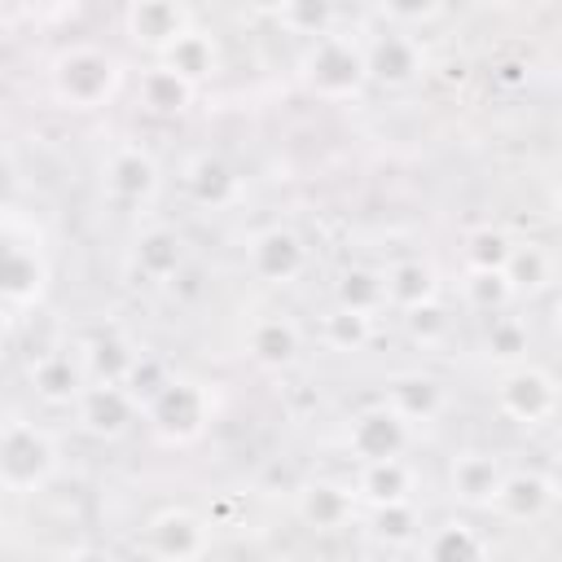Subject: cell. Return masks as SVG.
Wrapping results in <instances>:
<instances>
[{
	"mask_svg": "<svg viewBox=\"0 0 562 562\" xmlns=\"http://www.w3.org/2000/svg\"><path fill=\"white\" fill-rule=\"evenodd\" d=\"M119 88V61L101 48H66L53 61V92L57 101H66L70 110H92L101 101H110Z\"/></svg>",
	"mask_w": 562,
	"mask_h": 562,
	"instance_id": "cell-1",
	"label": "cell"
},
{
	"mask_svg": "<svg viewBox=\"0 0 562 562\" xmlns=\"http://www.w3.org/2000/svg\"><path fill=\"white\" fill-rule=\"evenodd\" d=\"M57 470V448L53 439L31 426V422H9L0 430V483L18 496L44 487Z\"/></svg>",
	"mask_w": 562,
	"mask_h": 562,
	"instance_id": "cell-2",
	"label": "cell"
},
{
	"mask_svg": "<svg viewBox=\"0 0 562 562\" xmlns=\"http://www.w3.org/2000/svg\"><path fill=\"white\" fill-rule=\"evenodd\" d=\"M303 75L312 83V92L329 97V101H342V97H356L360 83L369 79L364 75V48H356L351 40L342 35H316L307 61H303Z\"/></svg>",
	"mask_w": 562,
	"mask_h": 562,
	"instance_id": "cell-3",
	"label": "cell"
},
{
	"mask_svg": "<svg viewBox=\"0 0 562 562\" xmlns=\"http://www.w3.org/2000/svg\"><path fill=\"white\" fill-rule=\"evenodd\" d=\"M206 408H211V404H206V391H202L198 382H189V378H167V386L145 404L154 430H158L162 439H176V443L202 435Z\"/></svg>",
	"mask_w": 562,
	"mask_h": 562,
	"instance_id": "cell-4",
	"label": "cell"
},
{
	"mask_svg": "<svg viewBox=\"0 0 562 562\" xmlns=\"http://www.w3.org/2000/svg\"><path fill=\"white\" fill-rule=\"evenodd\" d=\"M75 400H79V422H83L92 435H105V439L123 435L127 422H132L136 408H140V404L132 400V391H127L119 378L92 382V386H83Z\"/></svg>",
	"mask_w": 562,
	"mask_h": 562,
	"instance_id": "cell-5",
	"label": "cell"
},
{
	"mask_svg": "<svg viewBox=\"0 0 562 562\" xmlns=\"http://www.w3.org/2000/svg\"><path fill=\"white\" fill-rule=\"evenodd\" d=\"M404 443H408V422H404L395 408H386V404L364 408V413L351 422V430H347V448L356 452V461L400 457Z\"/></svg>",
	"mask_w": 562,
	"mask_h": 562,
	"instance_id": "cell-6",
	"label": "cell"
},
{
	"mask_svg": "<svg viewBox=\"0 0 562 562\" xmlns=\"http://www.w3.org/2000/svg\"><path fill=\"white\" fill-rule=\"evenodd\" d=\"M501 408H505L514 422H522V426H540V422H549L553 408H558V386H553V378L540 373V369H518V373H509V378L501 382Z\"/></svg>",
	"mask_w": 562,
	"mask_h": 562,
	"instance_id": "cell-7",
	"label": "cell"
},
{
	"mask_svg": "<svg viewBox=\"0 0 562 562\" xmlns=\"http://www.w3.org/2000/svg\"><path fill=\"white\" fill-rule=\"evenodd\" d=\"M303 259H307L303 255V241L290 228H268V233H259L250 241V268H255V277H263L272 285L294 281L303 272Z\"/></svg>",
	"mask_w": 562,
	"mask_h": 562,
	"instance_id": "cell-8",
	"label": "cell"
},
{
	"mask_svg": "<svg viewBox=\"0 0 562 562\" xmlns=\"http://www.w3.org/2000/svg\"><path fill=\"white\" fill-rule=\"evenodd\" d=\"M206 544H211L206 522L198 514H189V509H167L149 527V549L158 558H202Z\"/></svg>",
	"mask_w": 562,
	"mask_h": 562,
	"instance_id": "cell-9",
	"label": "cell"
},
{
	"mask_svg": "<svg viewBox=\"0 0 562 562\" xmlns=\"http://www.w3.org/2000/svg\"><path fill=\"white\" fill-rule=\"evenodd\" d=\"M184 26H189V22H184V9H180L176 0H132V9H127V31H132V40L145 44V48H158V53H162Z\"/></svg>",
	"mask_w": 562,
	"mask_h": 562,
	"instance_id": "cell-10",
	"label": "cell"
},
{
	"mask_svg": "<svg viewBox=\"0 0 562 562\" xmlns=\"http://www.w3.org/2000/svg\"><path fill=\"white\" fill-rule=\"evenodd\" d=\"M422 70V48L413 35H382L373 48H364V75H373L378 83H408Z\"/></svg>",
	"mask_w": 562,
	"mask_h": 562,
	"instance_id": "cell-11",
	"label": "cell"
},
{
	"mask_svg": "<svg viewBox=\"0 0 562 562\" xmlns=\"http://www.w3.org/2000/svg\"><path fill=\"white\" fill-rule=\"evenodd\" d=\"M351 509H356V492L338 483H307L299 496V514L316 531H338L351 518Z\"/></svg>",
	"mask_w": 562,
	"mask_h": 562,
	"instance_id": "cell-12",
	"label": "cell"
},
{
	"mask_svg": "<svg viewBox=\"0 0 562 562\" xmlns=\"http://www.w3.org/2000/svg\"><path fill=\"white\" fill-rule=\"evenodd\" d=\"M105 184H110V193H114L119 202H145V198L158 189V167H154V158L140 154V149H119V154L110 158Z\"/></svg>",
	"mask_w": 562,
	"mask_h": 562,
	"instance_id": "cell-13",
	"label": "cell"
},
{
	"mask_svg": "<svg viewBox=\"0 0 562 562\" xmlns=\"http://www.w3.org/2000/svg\"><path fill=\"white\" fill-rule=\"evenodd\" d=\"M413 487V470L400 457H382V461H360V479H356V496H364L369 505H391V501H408Z\"/></svg>",
	"mask_w": 562,
	"mask_h": 562,
	"instance_id": "cell-14",
	"label": "cell"
},
{
	"mask_svg": "<svg viewBox=\"0 0 562 562\" xmlns=\"http://www.w3.org/2000/svg\"><path fill=\"white\" fill-rule=\"evenodd\" d=\"M501 465L487 457V452H461L452 461V492L465 501V505H492L496 501V487H501Z\"/></svg>",
	"mask_w": 562,
	"mask_h": 562,
	"instance_id": "cell-15",
	"label": "cell"
},
{
	"mask_svg": "<svg viewBox=\"0 0 562 562\" xmlns=\"http://www.w3.org/2000/svg\"><path fill=\"white\" fill-rule=\"evenodd\" d=\"M246 347H250V356H255L259 364L281 369V364H290L294 351H299V329H294L285 316H263V321L250 325Z\"/></svg>",
	"mask_w": 562,
	"mask_h": 562,
	"instance_id": "cell-16",
	"label": "cell"
},
{
	"mask_svg": "<svg viewBox=\"0 0 562 562\" xmlns=\"http://www.w3.org/2000/svg\"><path fill=\"white\" fill-rule=\"evenodd\" d=\"M31 382H35V391H40L48 404H70V400L83 391V369H79V360H70L66 351H48V356L35 360Z\"/></svg>",
	"mask_w": 562,
	"mask_h": 562,
	"instance_id": "cell-17",
	"label": "cell"
},
{
	"mask_svg": "<svg viewBox=\"0 0 562 562\" xmlns=\"http://www.w3.org/2000/svg\"><path fill=\"white\" fill-rule=\"evenodd\" d=\"M162 66L176 70V75H184L189 83H198V79L211 75V66H215V44H211V35L184 26V31L162 48Z\"/></svg>",
	"mask_w": 562,
	"mask_h": 562,
	"instance_id": "cell-18",
	"label": "cell"
},
{
	"mask_svg": "<svg viewBox=\"0 0 562 562\" xmlns=\"http://www.w3.org/2000/svg\"><path fill=\"white\" fill-rule=\"evenodd\" d=\"M549 501H553V487L540 474H505L492 505H501L509 518L522 522V518H536L540 509H549Z\"/></svg>",
	"mask_w": 562,
	"mask_h": 562,
	"instance_id": "cell-19",
	"label": "cell"
},
{
	"mask_svg": "<svg viewBox=\"0 0 562 562\" xmlns=\"http://www.w3.org/2000/svg\"><path fill=\"white\" fill-rule=\"evenodd\" d=\"M386 408H395L408 426L413 422H430L439 408H443V395H439V386L430 382V378H395L391 382V395H386Z\"/></svg>",
	"mask_w": 562,
	"mask_h": 562,
	"instance_id": "cell-20",
	"label": "cell"
},
{
	"mask_svg": "<svg viewBox=\"0 0 562 562\" xmlns=\"http://www.w3.org/2000/svg\"><path fill=\"white\" fill-rule=\"evenodd\" d=\"M382 285H386V303H395V307H417V303H426V299H435V272L422 263V259H404V263H395L386 277H382Z\"/></svg>",
	"mask_w": 562,
	"mask_h": 562,
	"instance_id": "cell-21",
	"label": "cell"
},
{
	"mask_svg": "<svg viewBox=\"0 0 562 562\" xmlns=\"http://www.w3.org/2000/svg\"><path fill=\"white\" fill-rule=\"evenodd\" d=\"M189 97H193V83H189L184 75L167 70V66H154V70H145V79H140V101H145L154 114H176V110L189 105Z\"/></svg>",
	"mask_w": 562,
	"mask_h": 562,
	"instance_id": "cell-22",
	"label": "cell"
},
{
	"mask_svg": "<svg viewBox=\"0 0 562 562\" xmlns=\"http://www.w3.org/2000/svg\"><path fill=\"white\" fill-rule=\"evenodd\" d=\"M189 189H193L198 202H206V206H224V202L237 193V176H233L220 158H198V162L189 167Z\"/></svg>",
	"mask_w": 562,
	"mask_h": 562,
	"instance_id": "cell-23",
	"label": "cell"
},
{
	"mask_svg": "<svg viewBox=\"0 0 562 562\" xmlns=\"http://www.w3.org/2000/svg\"><path fill=\"white\" fill-rule=\"evenodd\" d=\"M382 303H386V285H382L378 272H369V268H351V272L338 281V307H351V312L373 316Z\"/></svg>",
	"mask_w": 562,
	"mask_h": 562,
	"instance_id": "cell-24",
	"label": "cell"
},
{
	"mask_svg": "<svg viewBox=\"0 0 562 562\" xmlns=\"http://www.w3.org/2000/svg\"><path fill=\"white\" fill-rule=\"evenodd\" d=\"M136 263H140L145 277L162 281V277H171L180 268V241L171 233H162V228L158 233H145L140 237V250H136Z\"/></svg>",
	"mask_w": 562,
	"mask_h": 562,
	"instance_id": "cell-25",
	"label": "cell"
},
{
	"mask_svg": "<svg viewBox=\"0 0 562 562\" xmlns=\"http://www.w3.org/2000/svg\"><path fill=\"white\" fill-rule=\"evenodd\" d=\"M549 272H553V263H549V255L540 246H527V250L514 246L509 259H505V277H509L514 290H540L549 281Z\"/></svg>",
	"mask_w": 562,
	"mask_h": 562,
	"instance_id": "cell-26",
	"label": "cell"
},
{
	"mask_svg": "<svg viewBox=\"0 0 562 562\" xmlns=\"http://www.w3.org/2000/svg\"><path fill=\"white\" fill-rule=\"evenodd\" d=\"M325 342L334 351H360L369 342V316L364 312H351V307H334L325 316Z\"/></svg>",
	"mask_w": 562,
	"mask_h": 562,
	"instance_id": "cell-27",
	"label": "cell"
},
{
	"mask_svg": "<svg viewBox=\"0 0 562 562\" xmlns=\"http://www.w3.org/2000/svg\"><path fill=\"white\" fill-rule=\"evenodd\" d=\"M465 294H470V303H474V307H487V312H492V307H505V303H509L514 285H509L505 268H470Z\"/></svg>",
	"mask_w": 562,
	"mask_h": 562,
	"instance_id": "cell-28",
	"label": "cell"
},
{
	"mask_svg": "<svg viewBox=\"0 0 562 562\" xmlns=\"http://www.w3.org/2000/svg\"><path fill=\"white\" fill-rule=\"evenodd\" d=\"M426 553H430V558H479V553H483V540H479L465 522H448V527H439V531L430 536Z\"/></svg>",
	"mask_w": 562,
	"mask_h": 562,
	"instance_id": "cell-29",
	"label": "cell"
},
{
	"mask_svg": "<svg viewBox=\"0 0 562 562\" xmlns=\"http://www.w3.org/2000/svg\"><path fill=\"white\" fill-rule=\"evenodd\" d=\"M281 13H285V22H290L299 35H312V40H316V35L329 31L334 4H329V0H285Z\"/></svg>",
	"mask_w": 562,
	"mask_h": 562,
	"instance_id": "cell-30",
	"label": "cell"
},
{
	"mask_svg": "<svg viewBox=\"0 0 562 562\" xmlns=\"http://www.w3.org/2000/svg\"><path fill=\"white\" fill-rule=\"evenodd\" d=\"M509 241H505V233H492V228H479V233H470V246H465V259H470V268H505V259H509Z\"/></svg>",
	"mask_w": 562,
	"mask_h": 562,
	"instance_id": "cell-31",
	"label": "cell"
},
{
	"mask_svg": "<svg viewBox=\"0 0 562 562\" xmlns=\"http://www.w3.org/2000/svg\"><path fill=\"white\" fill-rule=\"evenodd\" d=\"M487 347H492V356L514 360V356H522V351H527V329H522L518 321H496V325H492V334H487Z\"/></svg>",
	"mask_w": 562,
	"mask_h": 562,
	"instance_id": "cell-32",
	"label": "cell"
},
{
	"mask_svg": "<svg viewBox=\"0 0 562 562\" xmlns=\"http://www.w3.org/2000/svg\"><path fill=\"white\" fill-rule=\"evenodd\" d=\"M378 536H391V540H408L413 531V509L408 501H391V505H378Z\"/></svg>",
	"mask_w": 562,
	"mask_h": 562,
	"instance_id": "cell-33",
	"label": "cell"
},
{
	"mask_svg": "<svg viewBox=\"0 0 562 562\" xmlns=\"http://www.w3.org/2000/svg\"><path fill=\"white\" fill-rule=\"evenodd\" d=\"M443 325H448V321H443V312L435 307V299H426V303L408 307V329H413L417 338H435Z\"/></svg>",
	"mask_w": 562,
	"mask_h": 562,
	"instance_id": "cell-34",
	"label": "cell"
},
{
	"mask_svg": "<svg viewBox=\"0 0 562 562\" xmlns=\"http://www.w3.org/2000/svg\"><path fill=\"white\" fill-rule=\"evenodd\" d=\"M378 9L386 18H395V22H422V18H430L439 9V0H378Z\"/></svg>",
	"mask_w": 562,
	"mask_h": 562,
	"instance_id": "cell-35",
	"label": "cell"
},
{
	"mask_svg": "<svg viewBox=\"0 0 562 562\" xmlns=\"http://www.w3.org/2000/svg\"><path fill=\"white\" fill-rule=\"evenodd\" d=\"M255 4H259V9H277V13H281V4H285V0H255Z\"/></svg>",
	"mask_w": 562,
	"mask_h": 562,
	"instance_id": "cell-36",
	"label": "cell"
},
{
	"mask_svg": "<svg viewBox=\"0 0 562 562\" xmlns=\"http://www.w3.org/2000/svg\"><path fill=\"white\" fill-rule=\"evenodd\" d=\"M505 4H536V0H505Z\"/></svg>",
	"mask_w": 562,
	"mask_h": 562,
	"instance_id": "cell-37",
	"label": "cell"
}]
</instances>
